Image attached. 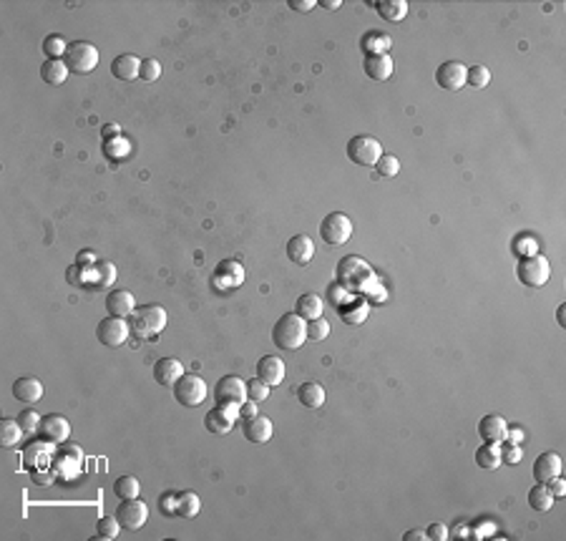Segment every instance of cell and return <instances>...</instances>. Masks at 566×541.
<instances>
[{
    "label": "cell",
    "instance_id": "obj_24",
    "mask_svg": "<svg viewBox=\"0 0 566 541\" xmlns=\"http://www.w3.org/2000/svg\"><path fill=\"white\" fill-rule=\"evenodd\" d=\"M360 48L365 55H380L388 53L393 48V38L383 31H365V35L360 38Z\"/></svg>",
    "mask_w": 566,
    "mask_h": 541
},
{
    "label": "cell",
    "instance_id": "obj_48",
    "mask_svg": "<svg viewBox=\"0 0 566 541\" xmlns=\"http://www.w3.org/2000/svg\"><path fill=\"white\" fill-rule=\"evenodd\" d=\"M255 415H257V403L247 398L245 403L239 405V418H242V420H250V418H255Z\"/></svg>",
    "mask_w": 566,
    "mask_h": 541
},
{
    "label": "cell",
    "instance_id": "obj_18",
    "mask_svg": "<svg viewBox=\"0 0 566 541\" xmlns=\"http://www.w3.org/2000/svg\"><path fill=\"white\" fill-rule=\"evenodd\" d=\"M287 257L300 267L310 265L312 257H315V242L307 234H294L287 242Z\"/></svg>",
    "mask_w": 566,
    "mask_h": 541
},
{
    "label": "cell",
    "instance_id": "obj_37",
    "mask_svg": "<svg viewBox=\"0 0 566 541\" xmlns=\"http://www.w3.org/2000/svg\"><path fill=\"white\" fill-rule=\"evenodd\" d=\"M247 398L255 400V403H262V400L270 398V386L262 378H252V381H247Z\"/></svg>",
    "mask_w": 566,
    "mask_h": 541
},
{
    "label": "cell",
    "instance_id": "obj_10",
    "mask_svg": "<svg viewBox=\"0 0 566 541\" xmlns=\"http://www.w3.org/2000/svg\"><path fill=\"white\" fill-rule=\"evenodd\" d=\"M116 519L126 531H139L146 524V519H149V506L139 496L121 498V503L116 508Z\"/></svg>",
    "mask_w": 566,
    "mask_h": 541
},
{
    "label": "cell",
    "instance_id": "obj_17",
    "mask_svg": "<svg viewBox=\"0 0 566 541\" xmlns=\"http://www.w3.org/2000/svg\"><path fill=\"white\" fill-rule=\"evenodd\" d=\"M43 393H45L43 383L33 376L18 378V381L13 383V398L21 400V403H38L40 398H43Z\"/></svg>",
    "mask_w": 566,
    "mask_h": 541
},
{
    "label": "cell",
    "instance_id": "obj_32",
    "mask_svg": "<svg viewBox=\"0 0 566 541\" xmlns=\"http://www.w3.org/2000/svg\"><path fill=\"white\" fill-rule=\"evenodd\" d=\"M113 493H116L118 498H136L141 493L139 479H136V476H131V474L118 476V479L113 481Z\"/></svg>",
    "mask_w": 566,
    "mask_h": 541
},
{
    "label": "cell",
    "instance_id": "obj_1",
    "mask_svg": "<svg viewBox=\"0 0 566 541\" xmlns=\"http://www.w3.org/2000/svg\"><path fill=\"white\" fill-rule=\"evenodd\" d=\"M307 340V320L297 312L282 315L272 327V343L279 350H300Z\"/></svg>",
    "mask_w": 566,
    "mask_h": 541
},
{
    "label": "cell",
    "instance_id": "obj_31",
    "mask_svg": "<svg viewBox=\"0 0 566 541\" xmlns=\"http://www.w3.org/2000/svg\"><path fill=\"white\" fill-rule=\"evenodd\" d=\"M23 425L18 423V420H13V418H3L0 420V446L3 448H13V446H18L21 443V438H23Z\"/></svg>",
    "mask_w": 566,
    "mask_h": 541
},
{
    "label": "cell",
    "instance_id": "obj_45",
    "mask_svg": "<svg viewBox=\"0 0 566 541\" xmlns=\"http://www.w3.org/2000/svg\"><path fill=\"white\" fill-rule=\"evenodd\" d=\"M501 459L506 461V464L509 466H516L518 461L523 459V453H521V446H518V443H509L506 441V446L501 448Z\"/></svg>",
    "mask_w": 566,
    "mask_h": 541
},
{
    "label": "cell",
    "instance_id": "obj_26",
    "mask_svg": "<svg viewBox=\"0 0 566 541\" xmlns=\"http://www.w3.org/2000/svg\"><path fill=\"white\" fill-rule=\"evenodd\" d=\"M68 66L63 58H48V61L40 66V78H43L45 83H50V86H61V83H66L68 78Z\"/></svg>",
    "mask_w": 566,
    "mask_h": 541
},
{
    "label": "cell",
    "instance_id": "obj_20",
    "mask_svg": "<svg viewBox=\"0 0 566 541\" xmlns=\"http://www.w3.org/2000/svg\"><path fill=\"white\" fill-rule=\"evenodd\" d=\"M136 310V300L128 290H113L106 297V312H111L113 317H131Z\"/></svg>",
    "mask_w": 566,
    "mask_h": 541
},
{
    "label": "cell",
    "instance_id": "obj_43",
    "mask_svg": "<svg viewBox=\"0 0 566 541\" xmlns=\"http://www.w3.org/2000/svg\"><path fill=\"white\" fill-rule=\"evenodd\" d=\"M159 76H161V63L156 61V58H144V61H141L139 78H144V81H156Z\"/></svg>",
    "mask_w": 566,
    "mask_h": 541
},
{
    "label": "cell",
    "instance_id": "obj_36",
    "mask_svg": "<svg viewBox=\"0 0 566 541\" xmlns=\"http://www.w3.org/2000/svg\"><path fill=\"white\" fill-rule=\"evenodd\" d=\"M96 529H99V539H109V541L121 534V524H118L116 516H101Z\"/></svg>",
    "mask_w": 566,
    "mask_h": 541
},
{
    "label": "cell",
    "instance_id": "obj_7",
    "mask_svg": "<svg viewBox=\"0 0 566 541\" xmlns=\"http://www.w3.org/2000/svg\"><path fill=\"white\" fill-rule=\"evenodd\" d=\"M320 237L333 247L345 244L353 237V222L345 212H330L325 219L320 222Z\"/></svg>",
    "mask_w": 566,
    "mask_h": 541
},
{
    "label": "cell",
    "instance_id": "obj_16",
    "mask_svg": "<svg viewBox=\"0 0 566 541\" xmlns=\"http://www.w3.org/2000/svg\"><path fill=\"white\" fill-rule=\"evenodd\" d=\"M184 373H187V370H184V365L179 363L177 358H161V360H156V365H154L156 383L164 388H174Z\"/></svg>",
    "mask_w": 566,
    "mask_h": 541
},
{
    "label": "cell",
    "instance_id": "obj_42",
    "mask_svg": "<svg viewBox=\"0 0 566 541\" xmlns=\"http://www.w3.org/2000/svg\"><path fill=\"white\" fill-rule=\"evenodd\" d=\"M177 503H179L177 491H167L164 496H159V508L164 516H177Z\"/></svg>",
    "mask_w": 566,
    "mask_h": 541
},
{
    "label": "cell",
    "instance_id": "obj_52",
    "mask_svg": "<svg viewBox=\"0 0 566 541\" xmlns=\"http://www.w3.org/2000/svg\"><path fill=\"white\" fill-rule=\"evenodd\" d=\"M320 6L328 8V11H338V8L343 6V3H340V0H320Z\"/></svg>",
    "mask_w": 566,
    "mask_h": 541
},
{
    "label": "cell",
    "instance_id": "obj_53",
    "mask_svg": "<svg viewBox=\"0 0 566 541\" xmlns=\"http://www.w3.org/2000/svg\"><path fill=\"white\" fill-rule=\"evenodd\" d=\"M564 312H566V305H564V302H561V305H559V310H556V317H559V325H561V327H566Z\"/></svg>",
    "mask_w": 566,
    "mask_h": 541
},
{
    "label": "cell",
    "instance_id": "obj_49",
    "mask_svg": "<svg viewBox=\"0 0 566 541\" xmlns=\"http://www.w3.org/2000/svg\"><path fill=\"white\" fill-rule=\"evenodd\" d=\"M292 11H297V13H310L312 8L317 6V0H289L287 3Z\"/></svg>",
    "mask_w": 566,
    "mask_h": 541
},
{
    "label": "cell",
    "instance_id": "obj_19",
    "mask_svg": "<svg viewBox=\"0 0 566 541\" xmlns=\"http://www.w3.org/2000/svg\"><path fill=\"white\" fill-rule=\"evenodd\" d=\"M257 378L267 383V386H279L284 381V360L277 355H265V358L257 363Z\"/></svg>",
    "mask_w": 566,
    "mask_h": 541
},
{
    "label": "cell",
    "instance_id": "obj_30",
    "mask_svg": "<svg viewBox=\"0 0 566 541\" xmlns=\"http://www.w3.org/2000/svg\"><path fill=\"white\" fill-rule=\"evenodd\" d=\"M375 8H377V16L390 23H400L408 16L406 0H380V3H375Z\"/></svg>",
    "mask_w": 566,
    "mask_h": 541
},
{
    "label": "cell",
    "instance_id": "obj_29",
    "mask_svg": "<svg viewBox=\"0 0 566 541\" xmlns=\"http://www.w3.org/2000/svg\"><path fill=\"white\" fill-rule=\"evenodd\" d=\"M528 506H531L533 511H538V514L551 511V506H554V493L549 491L546 483H536V486L528 491Z\"/></svg>",
    "mask_w": 566,
    "mask_h": 541
},
{
    "label": "cell",
    "instance_id": "obj_46",
    "mask_svg": "<svg viewBox=\"0 0 566 541\" xmlns=\"http://www.w3.org/2000/svg\"><path fill=\"white\" fill-rule=\"evenodd\" d=\"M426 534H428V539H433V541H445L450 536V531L445 529L443 524H431L426 529Z\"/></svg>",
    "mask_w": 566,
    "mask_h": 541
},
{
    "label": "cell",
    "instance_id": "obj_40",
    "mask_svg": "<svg viewBox=\"0 0 566 541\" xmlns=\"http://www.w3.org/2000/svg\"><path fill=\"white\" fill-rule=\"evenodd\" d=\"M340 317H343V322H348V325H360V322L367 317V305L365 302H355L353 307H348V310L343 307Z\"/></svg>",
    "mask_w": 566,
    "mask_h": 541
},
{
    "label": "cell",
    "instance_id": "obj_21",
    "mask_svg": "<svg viewBox=\"0 0 566 541\" xmlns=\"http://www.w3.org/2000/svg\"><path fill=\"white\" fill-rule=\"evenodd\" d=\"M272 433H274V425L267 415L257 413L255 418L245 420V438L250 443H267L272 438Z\"/></svg>",
    "mask_w": 566,
    "mask_h": 541
},
{
    "label": "cell",
    "instance_id": "obj_25",
    "mask_svg": "<svg viewBox=\"0 0 566 541\" xmlns=\"http://www.w3.org/2000/svg\"><path fill=\"white\" fill-rule=\"evenodd\" d=\"M297 400H300L305 408L310 410H320L325 405V388L320 383H302L297 388Z\"/></svg>",
    "mask_w": 566,
    "mask_h": 541
},
{
    "label": "cell",
    "instance_id": "obj_5",
    "mask_svg": "<svg viewBox=\"0 0 566 541\" xmlns=\"http://www.w3.org/2000/svg\"><path fill=\"white\" fill-rule=\"evenodd\" d=\"M348 159L353 161V164L357 166H375L377 159L385 154L383 151V144L377 141L375 136H370V133H360V136H353L348 141Z\"/></svg>",
    "mask_w": 566,
    "mask_h": 541
},
{
    "label": "cell",
    "instance_id": "obj_22",
    "mask_svg": "<svg viewBox=\"0 0 566 541\" xmlns=\"http://www.w3.org/2000/svg\"><path fill=\"white\" fill-rule=\"evenodd\" d=\"M365 73L372 81H388L393 76V55L380 53V55H365V63H362Z\"/></svg>",
    "mask_w": 566,
    "mask_h": 541
},
{
    "label": "cell",
    "instance_id": "obj_51",
    "mask_svg": "<svg viewBox=\"0 0 566 541\" xmlns=\"http://www.w3.org/2000/svg\"><path fill=\"white\" fill-rule=\"evenodd\" d=\"M523 436H526V433H523L521 428H511V425H509V433H506V441H509V443H521V441H523Z\"/></svg>",
    "mask_w": 566,
    "mask_h": 541
},
{
    "label": "cell",
    "instance_id": "obj_44",
    "mask_svg": "<svg viewBox=\"0 0 566 541\" xmlns=\"http://www.w3.org/2000/svg\"><path fill=\"white\" fill-rule=\"evenodd\" d=\"M113 280H116V267H113L111 262L96 265V282H99V285H111Z\"/></svg>",
    "mask_w": 566,
    "mask_h": 541
},
{
    "label": "cell",
    "instance_id": "obj_41",
    "mask_svg": "<svg viewBox=\"0 0 566 541\" xmlns=\"http://www.w3.org/2000/svg\"><path fill=\"white\" fill-rule=\"evenodd\" d=\"M40 413L38 410H33V408H28V410H23L21 415H18V423L23 425V431L26 433H38V428H40Z\"/></svg>",
    "mask_w": 566,
    "mask_h": 541
},
{
    "label": "cell",
    "instance_id": "obj_35",
    "mask_svg": "<svg viewBox=\"0 0 566 541\" xmlns=\"http://www.w3.org/2000/svg\"><path fill=\"white\" fill-rule=\"evenodd\" d=\"M466 83L471 89H486L491 83V71L486 66H471L466 73Z\"/></svg>",
    "mask_w": 566,
    "mask_h": 541
},
{
    "label": "cell",
    "instance_id": "obj_11",
    "mask_svg": "<svg viewBox=\"0 0 566 541\" xmlns=\"http://www.w3.org/2000/svg\"><path fill=\"white\" fill-rule=\"evenodd\" d=\"M466 73L468 68L458 61H445L435 71V83H438L443 91H461L466 86Z\"/></svg>",
    "mask_w": 566,
    "mask_h": 541
},
{
    "label": "cell",
    "instance_id": "obj_28",
    "mask_svg": "<svg viewBox=\"0 0 566 541\" xmlns=\"http://www.w3.org/2000/svg\"><path fill=\"white\" fill-rule=\"evenodd\" d=\"M476 464L483 471H496L504 459H501V443H483L476 451Z\"/></svg>",
    "mask_w": 566,
    "mask_h": 541
},
{
    "label": "cell",
    "instance_id": "obj_33",
    "mask_svg": "<svg viewBox=\"0 0 566 541\" xmlns=\"http://www.w3.org/2000/svg\"><path fill=\"white\" fill-rule=\"evenodd\" d=\"M201 508V498L196 496L194 491H184L179 493V503H177V516H184V519H194Z\"/></svg>",
    "mask_w": 566,
    "mask_h": 541
},
{
    "label": "cell",
    "instance_id": "obj_12",
    "mask_svg": "<svg viewBox=\"0 0 566 541\" xmlns=\"http://www.w3.org/2000/svg\"><path fill=\"white\" fill-rule=\"evenodd\" d=\"M234 418H239V408H211L209 413L204 415V428L214 436H227L234 428Z\"/></svg>",
    "mask_w": 566,
    "mask_h": 541
},
{
    "label": "cell",
    "instance_id": "obj_50",
    "mask_svg": "<svg viewBox=\"0 0 566 541\" xmlns=\"http://www.w3.org/2000/svg\"><path fill=\"white\" fill-rule=\"evenodd\" d=\"M426 539H428L426 529H411L403 534V541H426Z\"/></svg>",
    "mask_w": 566,
    "mask_h": 541
},
{
    "label": "cell",
    "instance_id": "obj_4",
    "mask_svg": "<svg viewBox=\"0 0 566 541\" xmlns=\"http://www.w3.org/2000/svg\"><path fill=\"white\" fill-rule=\"evenodd\" d=\"M172 390H174V398H177V403H182L184 408H196V405L204 403L206 395H209V388H206L204 378L194 376V373H184Z\"/></svg>",
    "mask_w": 566,
    "mask_h": 541
},
{
    "label": "cell",
    "instance_id": "obj_2",
    "mask_svg": "<svg viewBox=\"0 0 566 541\" xmlns=\"http://www.w3.org/2000/svg\"><path fill=\"white\" fill-rule=\"evenodd\" d=\"M164 327H167V310L161 307V305H146L141 310H133L131 335L156 337Z\"/></svg>",
    "mask_w": 566,
    "mask_h": 541
},
{
    "label": "cell",
    "instance_id": "obj_27",
    "mask_svg": "<svg viewBox=\"0 0 566 541\" xmlns=\"http://www.w3.org/2000/svg\"><path fill=\"white\" fill-rule=\"evenodd\" d=\"M297 315L305 317V320H317V317L325 315V302L317 293H305L297 300Z\"/></svg>",
    "mask_w": 566,
    "mask_h": 541
},
{
    "label": "cell",
    "instance_id": "obj_39",
    "mask_svg": "<svg viewBox=\"0 0 566 541\" xmlns=\"http://www.w3.org/2000/svg\"><path fill=\"white\" fill-rule=\"evenodd\" d=\"M330 335V322L325 317H317V320H307V340H325Z\"/></svg>",
    "mask_w": 566,
    "mask_h": 541
},
{
    "label": "cell",
    "instance_id": "obj_47",
    "mask_svg": "<svg viewBox=\"0 0 566 541\" xmlns=\"http://www.w3.org/2000/svg\"><path fill=\"white\" fill-rule=\"evenodd\" d=\"M549 486V491L554 493V498H561V496H566V481L561 479V476H554V479L546 483Z\"/></svg>",
    "mask_w": 566,
    "mask_h": 541
},
{
    "label": "cell",
    "instance_id": "obj_34",
    "mask_svg": "<svg viewBox=\"0 0 566 541\" xmlns=\"http://www.w3.org/2000/svg\"><path fill=\"white\" fill-rule=\"evenodd\" d=\"M68 40L63 38V35L58 33H50L43 38V53L48 55V58H66V50H68Z\"/></svg>",
    "mask_w": 566,
    "mask_h": 541
},
{
    "label": "cell",
    "instance_id": "obj_15",
    "mask_svg": "<svg viewBox=\"0 0 566 541\" xmlns=\"http://www.w3.org/2000/svg\"><path fill=\"white\" fill-rule=\"evenodd\" d=\"M554 476H561V456L554 451L541 453L533 461V479H536V483H549Z\"/></svg>",
    "mask_w": 566,
    "mask_h": 541
},
{
    "label": "cell",
    "instance_id": "obj_13",
    "mask_svg": "<svg viewBox=\"0 0 566 541\" xmlns=\"http://www.w3.org/2000/svg\"><path fill=\"white\" fill-rule=\"evenodd\" d=\"M506 433H509V423L504 415L489 413L478 420V436L483 438V443H504Z\"/></svg>",
    "mask_w": 566,
    "mask_h": 541
},
{
    "label": "cell",
    "instance_id": "obj_38",
    "mask_svg": "<svg viewBox=\"0 0 566 541\" xmlns=\"http://www.w3.org/2000/svg\"><path fill=\"white\" fill-rule=\"evenodd\" d=\"M375 169H377V174H380V177H385V179L395 177V174L400 172V161H398V156H393V154H383V156H380V159H377Z\"/></svg>",
    "mask_w": 566,
    "mask_h": 541
},
{
    "label": "cell",
    "instance_id": "obj_8",
    "mask_svg": "<svg viewBox=\"0 0 566 541\" xmlns=\"http://www.w3.org/2000/svg\"><path fill=\"white\" fill-rule=\"evenodd\" d=\"M128 335H131V322H126V317L109 315L96 327V337H99V343L106 345V348H121L128 340Z\"/></svg>",
    "mask_w": 566,
    "mask_h": 541
},
{
    "label": "cell",
    "instance_id": "obj_9",
    "mask_svg": "<svg viewBox=\"0 0 566 541\" xmlns=\"http://www.w3.org/2000/svg\"><path fill=\"white\" fill-rule=\"evenodd\" d=\"M214 398H217V405H222V408H239L247 400V383L237 376L219 378L217 388H214Z\"/></svg>",
    "mask_w": 566,
    "mask_h": 541
},
{
    "label": "cell",
    "instance_id": "obj_23",
    "mask_svg": "<svg viewBox=\"0 0 566 541\" xmlns=\"http://www.w3.org/2000/svg\"><path fill=\"white\" fill-rule=\"evenodd\" d=\"M111 73L118 81H133L141 73V61L133 53H121L111 61Z\"/></svg>",
    "mask_w": 566,
    "mask_h": 541
},
{
    "label": "cell",
    "instance_id": "obj_14",
    "mask_svg": "<svg viewBox=\"0 0 566 541\" xmlns=\"http://www.w3.org/2000/svg\"><path fill=\"white\" fill-rule=\"evenodd\" d=\"M38 433L45 438L48 443H63L68 436H71V423H68L63 415H45L43 420H40V428Z\"/></svg>",
    "mask_w": 566,
    "mask_h": 541
},
{
    "label": "cell",
    "instance_id": "obj_3",
    "mask_svg": "<svg viewBox=\"0 0 566 541\" xmlns=\"http://www.w3.org/2000/svg\"><path fill=\"white\" fill-rule=\"evenodd\" d=\"M66 66L71 73H78V76H86V73L96 71L99 66V48L89 40H73L66 50Z\"/></svg>",
    "mask_w": 566,
    "mask_h": 541
},
{
    "label": "cell",
    "instance_id": "obj_6",
    "mask_svg": "<svg viewBox=\"0 0 566 541\" xmlns=\"http://www.w3.org/2000/svg\"><path fill=\"white\" fill-rule=\"evenodd\" d=\"M516 275L526 288H544L551 277V265L544 254H528V257H523L518 262Z\"/></svg>",
    "mask_w": 566,
    "mask_h": 541
}]
</instances>
